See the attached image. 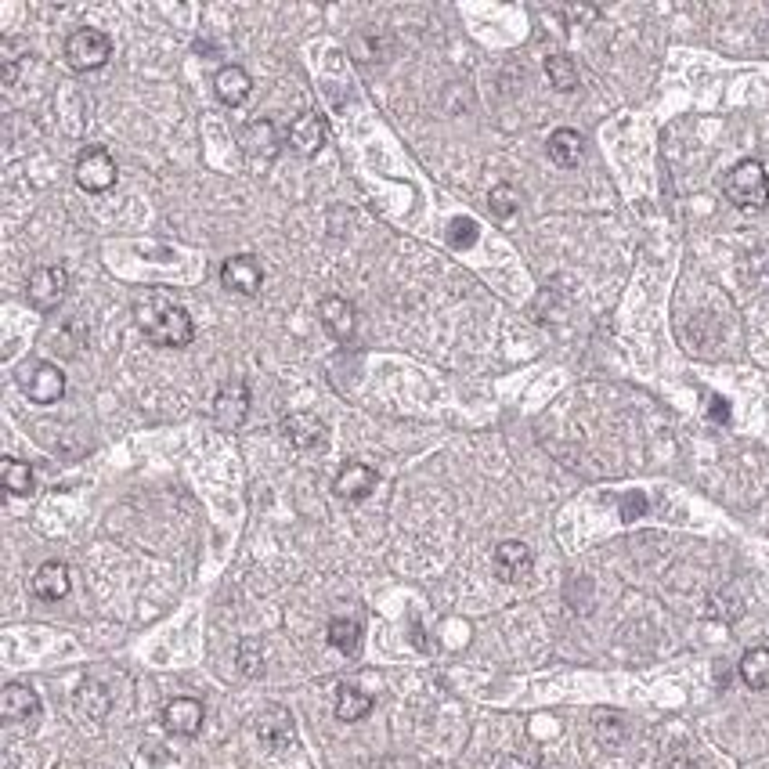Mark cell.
<instances>
[{
	"label": "cell",
	"instance_id": "obj_1",
	"mask_svg": "<svg viewBox=\"0 0 769 769\" xmlns=\"http://www.w3.org/2000/svg\"><path fill=\"white\" fill-rule=\"evenodd\" d=\"M138 325L156 347H174V351L188 347L195 336L192 315L181 304H170L163 297H149L145 304H138Z\"/></svg>",
	"mask_w": 769,
	"mask_h": 769
},
{
	"label": "cell",
	"instance_id": "obj_16",
	"mask_svg": "<svg viewBox=\"0 0 769 769\" xmlns=\"http://www.w3.org/2000/svg\"><path fill=\"white\" fill-rule=\"evenodd\" d=\"M318 318H322L325 333L333 336V340H351V336H354V322H358V311H354L351 300L325 297L322 304H318Z\"/></svg>",
	"mask_w": 769,
	"mask_h": 769
},
{
	"label": "cell",
	"instance_id": "obj_33",
	"mask_svg": "<svg viewBox=\"0 0 769 769\" xmlns=\"http://www.w3.org/2000/svg\"><path fill=\"white\" fill-rule=\"evenodd\" d=\"M499 769H535L528 759H520V755H506V759L499 762Z\"/></svg>",
	"mask_w": 769,
	"mask_h": 769
},
{
	"label": "cell",
	"instance_id": "obj_13",
	"mask_svg": "<svg viewBox=\"0 0 769 769\" xmlns=\"http://www.w3.org/2000/svg\"><path fill=\"white\" fill-rule=\"evenodd\" d=\"M376 481H380V477H376V470H372V466L347 463L340 473H336L333 492L340 495V499H347V502H362V499H369V495L376 492Z\"/></svg>",
	"mask_w": 769,
	"mask_h": 769
},
{
	"label": "cell",
	"instance_id": "obj_19",
	"mask_svg": "<svg viewBox=\"0 0 769 769\" xmlns=\"http://www.w3.org/2000/svg\"><path fill=\"white\" fill-rule=\"evenodd\" d=\"M582 152H585V141L578 130L560 127L549 134V159H553L556 167H578V163H582Z\"/></svg>",
	"mask_w": 769,
	"mask_h": 769
},
{
	"label": "cell",
	"instance_id": "obj_12",
	"mask_svg": "<svg viewBox=\"0 0 769 769\" xmlns=\"http://www.w3.org/2000/svg\"><path fill=\"white\" fill-rule=\"evenodd\" d=\"M329 141V123H325L322 112H304L293 127H289V145L300 152V156H318Z\"/></svg>",
	"mask_w": 769,
	"mask_h": 769
},
{
	"label": "cell",
	"instance_id": "obj_32",
	"mask_svg": "<svg viewBox=\"0 0 769 769\" xmlns=\"http://www.w3.org/2000/svg\"><path fill=\"white\" fill-rule=\"evenodd\" d=\"M708 416H712L715 423H730V401L715 394V398L708 401Z\"/></svg>",
	"mask_w": 769,
	"mask_h": 769
},
{
	"label": "cell",
	"instance_id": "obj_17",
	"mask_svg": "<svg viewBox=\"0 0 769 769\" xmlns=\"http://www.w3.org/2000/svg\"><path fill=\"white\" fill-rule=\"evenodd\" d=\"M246 405H250V390L242 380H232L224 383L221 394L214 401V416L221 427H239L242 419H246Z\"/></svg>",
	"mask_w": 769,
	"mask_h": 769
},
{
	"label": "cell",
	"instance_id": "obj_9",
	"mask_svg": "<svg viewBox=\"0 0 769 769\" xmlns=\"http://www.w3.org/2000/svg\"><path fill=\"white\" fill-rule=\"evenodd\" d=\"M22 390L29 394V401H37V405H55L58 398L65 394V376L58 365H33V372H22Z\"/></svg>",
	"mask_w": 769,
	"mask_h": 769
},
{
	"label": "cell",
	"instance_id": "obj_2",
	"mask_svg": "<svg viewBox=\"0 0 769 769\" xmlns=\"http://www.w3.org/2000/svg\"><path fill=\"white\" fill-rule=\"evenodd\" d=\"M726 199L741 210H762L769 203V174L759 159H741L726 174Z\"/></svg>",
	"mask_w": 769,
	"mask_h": 769
},
{
	"label": "cell",
	"instance_id": "obj_23",
	"mask_svg": "<svg viewBox=\"0 0 769 769\" xmlns=\"http://www.w3.org/2000/svg\"><path fill=\"white\" fill-rule=\"evenodd\" d=\"M242 145H246V152H250V156L271 159V156H275V149H278L275 123H271V120H253L250 127L242 130Z\"/></svg>",
	"mask_w": 769,
	"mask_h": 769
},
{
	"label": "cell",
	"instance_id": "obj_21",
	"mask_svg": "<svg viewBox=\"0 0 769 769\" xmlns=\"http://www.w3.org/2000/svg\"><path fill=\"white\" fill-rule=\"evenodd\" d=\"M325 636H329V647L347 654V658H354V654L362 650V625H358L354 618H333Z\"/></svg>",
	"mask_w": 769,
	"mask_h": 769
},
{
	"label": "cell",
	"instance_id": "obj_22",
	"mask_svg": "<svg viewBox=\"0 0 769 769\" xmlns=\"http://www.w3.org/2000/svg\"><path fill=\"white\" fill-rule=\"evenodd\" d=\"M741 679L748 690H769V647H751L744 654Z\"/></svg>",
	"mask_w": 769,
	"mask_h": 769
},
{
	"label": "cell",
	"instance_id": "obj_6",
	"mask_svg": "<svg viewBox=\"0 0 769 769\" xmlns=\"http://www.w3.org/2000/svg\"><path fill=\"white\" fill-rule=\"evenodd\" d=\"M221 286L239 293V297H257L260 286H264V268H260V260L250 257V253L228 257L221 264Z\"/></svg>",
	"mask_w": 769,
	"mask_h": 769
},
{
	"label": "cell",
	"instance_id": "obj_25",
	"mask_svg": "<svg viewBox=\"0 0 769 769\" xmlns=\"http://www.w3.org/2000/svg\"><path fill=\"white\" fill-rule=\"evenodd\" d=\"M0 481H4V492L8 495H33V470H29V463L8 459L4 470H0Z\"/></svg>",
	"mask_w": 769,
	"mask_h": 769
},
{
	"label": "cell",
	"instance_id": "obj_3",
	"mask_svg": "<svg viewBox=\"0 0 769 769\" xmlns=\"http://www.w3.org/2000/svg\"><path fill=\"white\" fill-rule=\"evenodd\" d=\"M112 58V40L102 29H76L73 37L65 40V62L73 65L76 73H94Z\"/></svg>",
	"mask_w": 769,
	"mask_h": 769
},
{
	"label": "cell",
	"instance_id": "obj_20",
	"mask_svg": "<svg viewBox=\"0 0 769 769\" xmlns=\"http://www.w3.org/2000/svg\"><path fill=\"white\" fill-rule=\"evenodd\" d=\"M369 712H372V697L362 694L358 686L343 683L340 690H336V719H343V723H362Z\"/></svg>",
	"mask_w": 769,
	"mask_h": 769
},
{
	"label": "cell",
	"instance_id": "obj_30",
	"mask_svg": "<svg viewBox=\"0 0 769 769\" xmlns=\"http://www.w3.org/2000/svg\"><path fill=\"white\" fill-rule=\"evenodd\" d=\"M19 51H26L19 40H11V37L0 40V80H4V84L15 80V62H19Z\"/></svg>",
	"mask_w": 769,
	"mask_h": 769
},
{
	"label": "cell",
	"instance_id": "obj_27",
	"mask_svg": "<svg viewBox=\"0 0 769 769\" xmlns=\"http://www.w3.org/2000/svg\"><path fill=\"white\" fill-rule=\"evenodd\" d=\"M488 206H492V214L495 217H513L520 210V192L513 185H495L492 192H488Z\"/></svg>",
	"mask_w": 769,
	"mask_h": 769
},
{
	"label": "cell",
	"instance_id": "obj_8",
	"mask_svg": "<svg viewBox=\"0 0 769 769\" xmlns=\"http://www.w3.org/2000/svg\"><path fill=\"white\" fill-rule=\"evenodd\" d=\"M257 737L268 751H286V748H293V741H297V723H293V715H289L286 708L271 705L260 712Z\"/></svg>",
	"mask_w": 769,
	"mask_h": 769
},
{
	"label": "cell",
	"instance_id": "obj_18",
	"mask_svg": "<svg viewBox=\"0 0 769 769\" xmlns=\"http://www.w3.org/2000/svg\"><path fill=\"white\" fill-rule=\"evenodd\" d=\"M214 91H217V98L228 105V109H239V105L250 98L253 80L242 65H224L221 73L214 76Z\"/></svg>",
	"mask_w": 769,
	"mask_h": 769
},
{
	"label": "cell",
	"instance_id": "obj_14",
	"mask_svg": "<svg viewBox=\"0 0 769 769\" xmlns=\"http://www.w3.org/2000/svg\"><path fill=\"white\" fill-rule=\"evenodd\" d=\"M0 715L8 719V723H33L40 715V697L33 686H22V683H11L4 686V694H0Z\"/></svg>",
	"mask_w": 769,
	"mask_h": 769
},
{
	"label": "cell",
	"instance_id": "obj_28",
	"mask_svg": "<svg viewBox=\"0 0 769 769\" xmlns=\"http://www.w3.org/2000/svg\"><path fill=\"white\" fill-rule=\"evenodd\" d=\"M477 235H481V228H477L473 217H455V221L448 224V246H452V250H470L473 242H477Z\"/></svg>",
	"mask_w": 769,
	"mask_h": 769
},
{
	"label": "cell",
	"instance_id": "obj_15",
	"mask_svg": "<svg viewBox=\"0 0 769 769\" xmlns=\"http://www.w3.org/2000/svg\"><path fill=\"white\" fill-rule=\"evenodd\" d=\"M69 585H73V578H69V567L58 564V560H47V564L37 567V575H33V582H29V589H33V596L44 603H58L69 596Z\"/></svg>",
	"mask_w": 769,
	"mask_h": 769
},
{
	"label": "cell",
	"instance_id": "obj_24",
	"mask_svg": "<svg viewBox=\"0 0 769 769\" xmlns=\"http://www.w3.org/2000/svg\"><path fill=\"white\" fill-rule=\"evenodd\" d=\"M546 76L556 91H578V69L567 55H549L546 58Z\"/></svg>",
	"mask_w": 769,
	"mask_h": 769
},
{
	"label": "cell",
	"instance_id": "obj_7",
	"mask_svg": "<svg viewBox=\"0 0 769 769\" xmlns=\"http://www.w3.org/2000/svg\"><path fill=\"white\" fill-rule=\"evenodd\" d=\"M282 434H286L289 445L300 448V452H322L325 441H329L325 423L315 412H289V416L282 419Z\"/></svg>",
	"mask_w": 769,
	"mask_h": 769
},
{
	"label": "cell",
	"instance_id": "obj_29",
	"mask_svg": "<svg viewBox=\"0 0 769 769\" xmlns=\"http://www.w3.org/2000/svg\"><path fill=\"white\" fill-rule=\"evenodd\" d=\"M239 668H242V676H264V650H260L257 640H246L239 647Z\"/></svg>",
	"mask_w": 769,
	"mask_h": 769
},
{
	"label": "cell",
	"instance_id": "obj_26",
	"mask_svg": "<svg viewBox=\"0 0 769 769\" xmlns=\"http://www.w3.org/2000/svg\"><path fill=\"white\" fill-rule=\"evenodd\" d=\"M76 708L84 715H91V719H105V712H109V694H105L98 683H84L76 690Z\"/></svg>",
	"mask_w": 769,
	"mask_h": 769
},
{
	"label": "cell",
	"instance_id": "obj_10",
	"mask_svg": "<svg viewBox=\"0 0 769 769\" xmlns=\"http://www.w3.org/2000/svg\"><path fill=\"white\" fill-rule=\"evenodd\" d=\"M492 567H495V575L502 578V582H524V578L531 575V567H535V556H531V549L524 546V542H499L495 546V556H492Z\"/></svg>",
	"mask_w": 769,
	"mask_h": 769
},
{
	"label": "cell",
	"instance_id": "obj_11",
	"mask_svg": "<svg viewBox=\"0 0 769 769\" xmlns=\"http://www.w3.org/2000/svg\"><path fill=\"white\" fill-rule=\"evenodd\" d=\"M203 701H195V697H174L167 708H163V726L167 733L174 737H195V733L203 730Z\"/></svg>",
	"mask_w": 769,
	"mask_h": 769
},
{
	"label": "cell",
	"instance_id": "obj_5",
	"mask_svg": "<svg viewBox=\"0 0 769 769\" xmlns=\"http://www.w3.org/2000/svg\"><path fill=\"white\" fill-rule=\"evenodd\" d=\"M65 293H69V271L55 268V264L37 268L26 282V297L37 311H55V307L65 300Z\"/></svg>",
	"mask_w": 769,
	"mask_h": 769
},
{
	"label": "cell",
	"instance_id": "obj_31",
	"mask_svg": "<svg viewBox=\"0 0 769 769\" xmlns=\"http://www.w3.org/2000/svg\"><path fill=\"white\" fill-rule=\"evenodd\" d=\"M647 513V495L643 492H629L621 499V520H640Z\"/></svg>",
	"mask_w": 769,
	"mask_h": 769
},
{
	"label": "cell",
	"instance_id": "obj_4",
	"mask_svg": "<svg viewBox=\"0 0 769 769\" xmlns=\"http://www.w3.org/2000/svg\"><path fill=\"white\" fill-rule=\"evenodd\" d=\"M76 185L84 188V192L98 195V192H109L112 185H116V159L109 156L105 149H98V145H87L80 156H76Z\"/></svg>",
	"mask_w": 769,
	"mask_h": 769
}]
</instances>
